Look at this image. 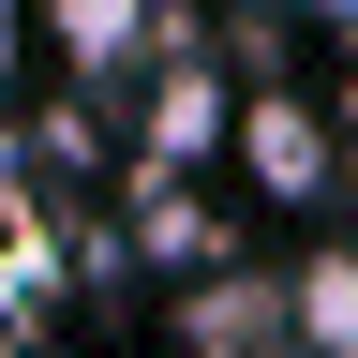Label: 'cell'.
Wrapping results in <instances>:
<instances>
[{
	"mask_svg": "<svg viewBox=\"0 0 358 358\" xmlns=\"http://www.w3.org/2000/svg\"><path fill=\"white\" fill-rule=\"evenodd\" d=\"M224 164H239L254 209H329L343 194V120L299 105V90H254V105L224 120Z\"/></svg>",
	"mask_w": 358,
	"mask_h": 358,
	"instance_id": "cell-1",
	"label": "cell"
},
{
	"mask_svg": "<svg viewBox=\"0 0 358 358\" xmlns=\"http://www.w3.org/2000/svg\"><path fill=\"white\" fill-rule=\"evenodd\" d=\"M284 329H299V358H358V239H313V254H299Z\"/></svg>",
	"mask_w": 358,
	"mask_h": 358,
	"instance_id": "cell-2",
	"label": "cell"
},
{
	"mask_svg": "<svg viewBox=\"0 0 358 358\" xmlns=\"http://www.w3.org/2000/svg\"><path fill=\"white\" fill-rule=\"evenodd\" d=\"M60 30V75H134L150 60V0H45Z\"/></svg>",
	"mask_w": 358,
	"mask_h": 358,
	"instance_id": "cell-3",
	"label": "cell"
},
{
	"mask_svg": "<svg viewBox=\"0 0 358 358\" xmlns=\"http://www.w3.org/2000/svg\"><path fill=\"white\" fill-rule=\"evenodd\" d=\"M224 120H239V105H224L209 75H164V90H150V150H164V164H194V150H224Z\"/></svg>",
	"mask_w": 358,
	"mask_h": 358,
	"instance_id": "cell-4",
	"label": "cell"
},
{
	"mask_svg": "<svg viewBox=\"0 0 358 358\" xmlns=\"http://www.w3.org/2000/svg\"><path fill=\"white\" fill-rule=\"evenodd\" d=\"M15 45H30V0H0V75H15Z\"/></svg>",
	"mask_w": 358,
	"mask_h": 358,
	"instance_id": "cell-5",
	"label": "cell"
},
{
	"mask_svg": "<svg viewBox=\"0 0 358 358\" xmlns=\"http://www.w3.org/2000/svg\"><path fill=\"white\" fill-rule=\"evenodd\" d=\"M329 120H343V164H358V75H343V105H329Z\"/></svg>",
	"mask_w": 358,
	"mask_h": 358,
	"instance_id": "cell-6",
	"label": "cell"
},
{
	"mask_svg": "<svg viewBox=\"0 0 358 358\" xmlns=\"http://www.w3.org/2000/svg\"><path fill=\"white\" fill-rule=\"evenodd\" d=\"M299 15H329V30H358V0H299Z\"/></svg>",
	"mask_w": 358,
	"mask_h": 358,
	"instance_id": "cell-7",
	"label": "cell"
}]
</instances>
